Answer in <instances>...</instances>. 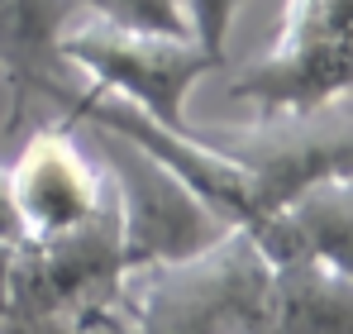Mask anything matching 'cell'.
Returning <instances> with one entry per match:
<instances>
[{
	"label": "cell",
	"instance_id": "obj_7",
	"mask_svg": "<svg viewBox=\"0 0 353 334\" xmlns=\"http://www.w3.org/2000/svg\"><path fill=\"white\" fill-rule=\"evenodd\" d=\"M77 0H0V72L10 81V124H19L29 101L43 96L67 106L86 77L62 57V29L77 19Z\"/></svg>",
	"mask_w": 353,
	"mask_h": 334
},
{
	"label": "cell",
	"instance_id": "obj_13",
	"mask_svg": "<svg viewBox=\"0 0 353 334\" xmlns=\"http://www.w3.org/2000/svg\"><path fill=\"white\" fill-rule=\"evenodd\" d=\"M14 244L19 239H0V315L14 311Z\"/></svg>",
	"mask_w": 353,
	"mask_h": 334
},
{
	"label": "cell",
	"instance_id": "obj_12",
	"mask_svg": "<svg viewBox=\"0 0 353 334\" xmlns=\"http://www.w3.org/2000/svg\"><path fill=\"white\" fill-rule=\"evenodd\" d=\"M0 334H72L67 325H53L43 315H24V311H5L0 315Z\"/></svg>",
	"mask_w": 353,
	"mask_h": 334
},
{
	"label": "cell",
	"instance_id": "obj_9",
	"mask_svg": "<svg viewBox=\"0 0 353 334\" xmlns=\"http://www.w3.org/2000/svg\"><path fill=\"white\" fill-rule=\"evenodd\" d=\"M277 334H353V277L320 258H272Z\"/></svg>",
	"mask_w": 353,
	"mask_h": 334
},
{
	"label": "cell",
	"instance_id": "obj_3",
	"mask_svg": "<svg viewBox=\"0 0 353 334\" xmlns=\"http://www.w3.org/2000/svg\"><path fill=\"white\" fill-rule=\"evenodd\" d=\"M124 239L115 196L77 229L14 244V311L43 315L72 334L110 330L124 296Z\"/></svg>",
	"mask_w": 353,
	"mask_h": 334
},
{
	"label": "cell",
	"instance_id": "obj_2",
	"mask_svg": "<svg viewBox=\"0 0 353 334\" xmlns=\"http://www.w3.org/2000/svg\"><path fill=\"white\" fill-rule=\"evenodd\" d=\"M62 57L96 91L153 115L168 129H191L186 96L196 91L205 72L220 67V57L205 53L191 34L119 24V19L86 14V10H77V19L62 29Z\"/></svg>",
	"mask_w": 353,
	"mask_h": 334
},
{
	"label": "cell",
	"instance_id": "obj_5",
	"mask_svg": "<svg viewBox=\"0 0 353 334\" xmlns=\"http://www.w3.org/2000/svg\"><path fill=\"white\" fill-rule=\"evenodd\" d=\"M220 144L248 177L258 220L282 210L305 186L353 172V119L330 110H292V115H258L248 129L234 134H205Z\"/></svg>",
	"mask_w": 353,
	"mask_h": 334
},
{
	"label": "cell",
	"instance_id": "obj_4",
	"mask_svg": "<svg viewBox=\"0 0 353 334\" xmlns=\"http://www.w3.org/2000/svg\"><path fill=\"white\" fill-rule=\"evenodd\" d=\"M91 129V153L105 167L110 196L119 210V239H124V268H153V263H176L215 244L230 220H220L176 172L129 144L115 129L86 124Z\"/></svg>",
	"mask_w": 353,
	"mask_h": 334
},
{
	"label": "cell",
	"instance_id": "obj_1",
	"mask_svg": "<svg viewBox=\"0 0 353 334\" xmlns=\"http://www.w3.org/2000/svg\"><path fill=\"white\" fill-rule=\"evenodd\" d=\"M110 334H277L268 248L230 224L191 258L134 268Z\"/></svg>",
	"mask_w": 353,
	"mask_h": 334
},
{
	"label": "cell",
	"instance_id": "obj_10",
	"mask_svg": "<svg viewBox=\"0 0 353 334\" xmlns=\"http://www.w3.org/2000/svg\"><path fill=\"white\" fill-rule=\"evenodd\" d=\"M243 10V0H181V19H186V34L225 62L230 48V34H234V19Z\"/></svg>",
	"mask_w": 353,
	"mask_h": 334
},
{
	"label": "cell",
	"instance_id": "obj_14",
	"mask_svg": "<svg viewBox=\"0 0 353 334\" xmlns=\"http://www.w3.org/2000/svg\"><path fill=\"white\" fill-rule=\"evenodd\" d=\"M0 239H24L19 215H14V196H10V167H0Z\"/></svg>",
	"mask_w": 353,
	"mask_h": 334
},
{
	"label": "cell",
	"instance_id": "obj_6",
	"mask_svg": "<svg viewBox=\"0 0 353 334\" xmlns=\"http://www.w3.org/2000/svg\"><path fill=\"white\" fill-rule=\"evenodd\" d=\"M10 196H14L24 239H43V234L86 224L110 201V181L91 144H81L67 124H53V129H39L14 158Z\"/></svg>",
	"mask_w": 353,
	"mask_h": 334
},
{
	"label": "cell",
	"instance_id": "obj_8",
	"mask_svg": "<svg viewBox=\"0 0 353 334\" xmlns=\"http://www.w3.org/2000/svg\"><path fill=\"white\" fill-rule=\"evenodd\" d=\"M268 258H320L353 277V172L325 177L253 224Z\"/></svg>",
	"mask_w": 353,
	"mask_h": 334
},
{
	"label": "cell",
	"instance_id": "obj_11",
	"mask_svg": "<svg viewBox=\"0 0 353 334\" xmlns=\"http://www.w3.org/2000/svg\"><path fill=\"white\" fill-rule=\"evenodd\" d=\"M86 14H105L119 24H143V29H176L186 34L181 0H77Z\"/></svg>",
	"mask_w": 353,
	"mask_h": 334
}]
</instances>
